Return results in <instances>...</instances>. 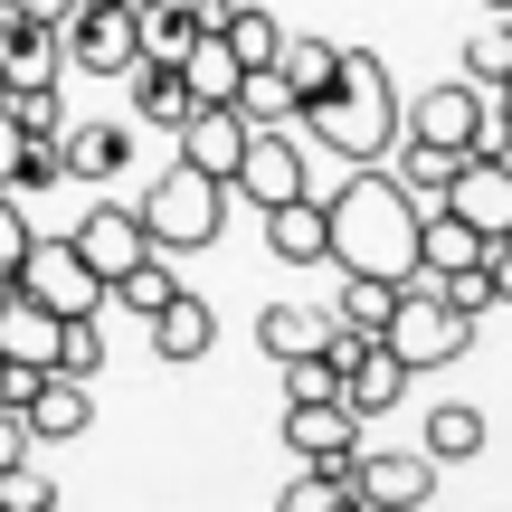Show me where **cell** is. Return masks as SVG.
Instances as JSON below:
<instances>
[{
  "instance_id": "1",
  "label": "cell",
  "mask_w": 512,
  "mask_h": 512,
  "mask_svg": "<svg viewBox=\"0 0 512 512\" xmlns=\"http://www.w3.org/2000/svg\"><path fill=\"white\" fill-rule=\"evenodd\" d=\"M323 200V256L342 275H389V285H408L418 275V209L399 181H389V162H351L332 190H313Z\"/></svg>"
},
{
  "instance_id": "2",
  "label": "cell",
  "mask_w": 512,
  "mask_h": 512,
  "mask_svg": "<svg viewBox=\"0 0 512 512\" xmlns=\"http://www.w3.org/2000/svg\"><path fill=\"white\" fill-rule=\"evenodd\" d=\"M294 124H304L332 162H389V143H399V86H389V67L370 48H342L332 57V86L313 95Z\"/></svg>"
},
{
  "instance_id": "3",
  "label": "cell",
  "mask_w": 512,
  "mask_h": 512,
  "mask_svg": "<svg viewBox=\"0 0 512 512\" xmlns=\"http://www.w3.org/2000/svg\"><path fill=\"white\" fill-rule=\"evenodd\" d=\"M133 219H143V238L162 256H200L228 228V181H209V171H190V162H162L152 190L133 200Z\"/></svg>"
},
{
  "instance_id": "4",
  "label": "cell",
  "mask_w": 512,
  "mask_h": 512,
  "mask_svg": "<svg viewBox=\"0 0 512 512\" xmlns=\"http://www.w3.org/2000/svg\"><path fill=\"white\" fill-rule=\"evenodd\" d=\"M380 342L399 351L408 370H446V361H465V351H475V313H465L446 285L408 275V285H399V304H389V323H380Z\"/></svg>"
},
{
  "instance_id": "5",
  "label": "cell",
  "mask_w": 512,
  "mask_h": 512,
  "mask_svg": "<svg viewBox=\"0 0 512 512\" xmlns=\"http://www.w3.org/2000/svg\"><path fill=\"white\" fill-rule=\"evenodd\" d=\"M323 361H332V399L351 408V418H389V408H399V389L418 380V370L399 361V351L380 342V332H351V323H332L323 332Z\"/></svg>"
},
{
  "instance_id": "6",
  "label": "cell",
  "mask_w": 512,
  "mask_h": 512,
  "mask_svg": "<svg viewBox=\"0 0 512 512\" xmlns=\"http://www.w3.org/2000/svg\"><path fill=\"white\" fill-rule=\"evenodd\" d=\"M228 190H238L247 209H275V200H304V190H323V171L304 162L294 124H247V152H238V171H228Z\"/></svg>"
},
{
  "instance_id": "7",
  "label": "cell",
  "mask_w": 512,
  "mask_h": 512,
  "mask_svg": "<svg viewBox=\"0 0 512 512\" xmlns=\"http://www.w3.org/2000/svg\"><path fill=\"white\" fill-rule=\"evenodd\" d=\"M57 57H67L76 76H124L133 57H143V38H133V0H76V10L57 19Z\"/></svg>"
},
{
  "instance_id": "8",
  "label": "cell",
  "mask_w": 512,
  "mask_h": 512,
  "mask_svg": "<svg viewBox=\"0 0 512 512\" xmlns=\"http://www.w3.org/2000/svg\"><path fill=\"white\" fill-rule=\"evenodd\" d=\"M399 133H418V143H437V152H475V143H494V95H484L475 76H456V86H418L408 114H399Z\"/></svg>"
},
{
  "instance_id": "9",
  "label": "cell",
  "mask_w": 512,
  "mask_h": 512,
  "mask_svg": "<svg viewBox=\"0 0 512 512\" xmlns=\"http://www.w3.org/2000/svg\"><path fill=\"white\" fill-rule=\"evenodd\" d=\"M10 285H29L48 313H105V275H95L67 238H29V256H19Z\"/></svg>"
},
{
  "instance_id": "10",
  "label": "cell",
  "mask_w": 512,
  "mask_h": 512,
  "mask_svg": "<svg viewBox=\"0 0 512 512\" xmlns=\"http://www.w3.org/2000/svg\"><path fill=\"white\" fill-rule=\"evenodd\" d=\"M446 209H456L465 228H484V238H503V228H512V162H503L494 143H475V152L456 162V181H446Z\"/></svg>"
},
{
  "instance_id": "11",
  "label": "cell",
  "mask_w": 512,
  "mask_h": 512,
  "mask_svg": "<svg viewBox=\"0 0 512 512\" xmlns=\"http://www.w3.org/2000/svg\"><path fill=\"white\" fill-rule=\"evenodd\" d=\"M19 427H29V446H67L95 427V380H67V370H38L29 399H19Z\"/></svg>"
},
{
  "instance_id": "12",
  "label": "cell",
  "mask_w": 512,
  "mask_h": 512,
  "mask_svg": "<svg viewBox=\"0 0 512 512\" xmlns=\"http://www.w3.org/2000/svg\"><path fill=\"white\" fill-rule=\"evenodd\" d=\"M285 456L294 465H351L361 456V418L342 399H285Z\"/></svg>"
},
{
  "instance_id": "13",
  "label": "cell",
  "mask_w": 512,
  "mask_h": 512,
  "mask_svg": "<svg viewBox=\"0 0 512 512\" xmlns=\"http://www.w3.org/2000/svg\"><path fill=\"white\" fill-rule=\"evenodd\" d=\"M351 484H361L370 512H408V503L437 494V456H427V446H418V456H370V446H361V456H351Z\"/></svg>"
},
{
  "instance_id": "14",
  "label": "cell",
  "mask_w": 512,
  "mask_h": 512,
  "mask_svg": "<svg viewBox=\"0 0 512 512\" xmlns=\"http://www.w3.org/2000/svg\"><path fill=\"white\" fill-rule=\"evenodd\" d=\"M67 247H76V256H86V266H95V275H105V285H114V275H124V266H133V256H152V238H143V219H133V209H114V200H95V209H86V219H76V228H67Z\"/></svg>"
},
{
  "instance_id": "15",
  "label": "cell",
  "mask_w": 512,
  "mask_h": 512,
  "mask_svg": "<svg viewBox=\"0 0 512 512\" xmlns=\"http://www.w3.org/2000/svg\"><path fill=\"white\" fill-rule=\"evenodd\" d=\"M171 133H181V162L209 171V181H228V171H238V152H247V114H238V105H190Z\"/></svg>"
},
{
  "instance_id": "16",
  "label": "cell",
  "mask_w": 512,
  "mask_h": 512,
  "mask_svg": "<svg viewBox=\"0 0 512 512\" xmlns=\"http://www.w3.org/2000/svg\"><path fill=\"white\" fill-rule=\"evenodd\" d=\"M143 323H152V361H209V342H219V313H209L190 285H171Z\"/></svg>"
},
{
  "instance_id": "17",
  "label": "cell",
  "mask_w": 512,
  "mask_h": 512,
  "mask_svg": "<svg viewBox=\"0 0 512 512\" xmlns=\"http://www.w3.org/2000/svg\"><path fill=\"white\" fill-rule=\"evenodd\" d=\"M57 323H67V313H48L29 285H0V361L48 370V361H57Z\"/></svg>"
},
{
  "instance_id": "18",
  "label": "cell",
  "mask_w": 512,
  "mask_h": 512,
  "mask_svg": "<svg viewBox=\"0 0 512 512\" xmlns=\"http://www.w3.org/2000/svg\"><path fill=\"white\" fill-rule=\"evenodd\" d=\"M484 247H494V238H484V228H465L446 200H427V209H418V275H475V266H484Z\"/></svg>"
},
{
  "instance_id": "19",
  "label": "cell",
  "mask_w": 512,
  "mask_h": 512,
  "mask_svg": "<svg viewBox=\"0 0 512 512\" xmlns=\"http://www.w3.org/2000/svg\"><path fill=\"white\" fill-rule=\"evenodd\" d=\"M0 76H10V86H57V76H67V57H57V19L0 10Z\"/></svg>"
},
{
  "instance_id": "20",
  "label": "cell",
  "mask_w": 512,
  "mask_h": 512,
  "mask_svg": "<svg viewBox=\"0 0 512 512\" xmlns=\"http://www.w3.org/2000/svg\"><path fill=\"white\" fill-rule=\"evenodd\" d=\"M171 67H181V86H190V105H228V95H238V48H228V38L219 29H200V38H190V48L181 57H171Z\"/></svg>"
},
{
  "instance_id": "21",
  "label": "cell",
  "mask_w": 512,
  "mask_h": 512,
  "mask_svg": "<svg viewBox=\"0 0 512 512\" xmlns=\"http://www.w3.org/2000/svg\"><path fill=\"white\" fill-rule=\"evenodd\" d=\"M124 152H133L124 124H67V133H57V162H67V181H114V171H124Z\"/></svg>"
},
{
  "instance_id": "22",
  "label": "cell",
  "mask_w": 512,
  "mask_h": 512,
  "mask_svg": "<svg viewBox=\"0 0 512 512\" xmlns=\"http://www.w3.org/2000/svg\"><path fill=\"white\" fill-rule=\"evenodd\" d=\"M266 219V247L285 256V266H323V200H275V209H256Z\"/></svg>"
},
{
  "instance_id": "23",
  "label": "cell",
  "mask_w": 512,
  "mask_h": 512,
  "mask_svg": "<svg viewBox=\"0 0 512 512\" xmlns=\"http://www.w3.org/2000/svg\"><path fill=\"white\" fill-rule=\"evenodd\" d=\"M332 313L323 304H266L256 313V342H266V361H304V351H323Z\"/></svg>"
},
{
  "instance_id": "24",
  "label": "cell",
  "mask_w": 512,
  "mask_h": 512,
  "mask_svg": "<svg viewBox=\"0 0 512 512\" xmlns=\"http://www.w3.org/2000/svg\"><path fill=\"white\" fill-rule=\"evenodd\" d=\"M133 114H143V124H181V114H190V86H181V67H171V57H133Z\"/></svg>"
},
{
  "instance_id": "25",
  "label": "cell",
  "mask_w": 512,
  "mask_h": 512,
  "mask_svg": "<svg viewBox=\"0 0 512 512\" xmlns=\"http://www.w3.org/2000/svg\"><path fill=\"white\" fill-rule=\"evenodd\" d=\"M209 29L238 48V67H266V57L285 48V19H275V10H256V0H219V19H209Z\"/></svg>"
},
{
  "instance_id": "26",
  "label": "cell",
  "mask_w": 512,
  "mask_h": 512,
  "mask_svg": "<svg viewBox=\"0 0 512 512\" xmlns=\"http://www.w3.org/2000/svg\"><path fill=\"white\" fill-rule=\"evenodd\" d=\"M427 456H437V465H475L484 456V408L437 399V408H427Z\"/></svg>"
},
{
  "instance_id": "27",
  "label": "cell",
  "mask_w": 512,
  "mask_h": 512,
  "mask_svg": "<svg viewBox=\"0 0 512 512\" xmlns=\"http://www.w3.org/2000/svg\"><path fill=\"white\" fill-rule=\"evenodd\" d=\"M389 152H399V171H389V181H399L408 200H446V181H456V162H465V152H437V143H418V133H399Z\"/></svg>"
},
{
  "instance_id": "28",
  "label": "cell",
  "mask_w": 512,
  "mask_h": 512,
  "mask_svg": "<svg viewBox=\"0 0 512 512\" xmlns=\"http://www.w3.org/2000/svg\"><path fill=\"white\" fill-rule=\"evenodd\" d=\"M332 57H342L332 38H294V29H285V48H275V67H285V86H294V114H304L313 95L332 86Z\"/></svg>"
},
{
  "instance_id": "29",
  "label": "cell",
  "mask_w": 512,
  "mask_h": 512,
  "mask_svg": "<svg viewBox=\"0 0 512 512\" xmlns=\"http://www.w3.org/2000/svg\"><path fill=\"white\" fill-rule=\"evenodd\" d=\"M503 67H512V10H484L475 29H465V76L494 95V86H503Z\"/></svg>"
},
{
  "instance_id": "30",
  "label": "cell",
  "mask_w": 512,
  "mask_h": 512,
  "mask_svg": "<svg viewBox=\"0 0 512 512\" xmlns=\"http://www.w3.org/2000/svg\"><path fill=\"white\" fill-rule=\"evenodd\" d=\"M228 105H238L247 124H294V86H285V67H275V57L238 76V95H228Z\"/></svg>"
},
{
  "instance_id": "31",
  "label": "cell",
  "mask_w": 512,
  "mask_h": 512,
  "mask_svg": "<svg viewBox=\"0 0 512 512\" xmlns=\"http://www.w3.org/2000/svg\"><path fill=\"white\" fill-rule=\"evenodd\" d=\"M48 370H67V380H105V332H95V313H67V323H57V361Z\"/></svg>"
},
{
  "instance_id": "32",
  "label": "cell",
  "mask_w": 512,
  "mask_h": 512,
  "mask_svg": "<svg viewBox=\"0 0 512 512\" xmlns=\"http://www.w3.org/2000/svg\"><path fill=\"white\" fill-rule=\"evenodd\" d=\"M389 304H399V285H389V275H342V304H332V323L380 332V323H389Z\"/></svg>"
},
{
  "instance_id": "33",
  "label": "cell",
  "mask_w": 512,
  "mask_h": 512,
  "mask_svg": "<svg viewBox=\"0 0 512 512\" xmlns=\"http://www.w3.org/2000/svg\"><path fill=\"white\" fill-rule=\"evenodd\" d=\"M48 503H57L48 465H29V456H10V465H0V512H48Z\"/></svg>"
},
{
  "instance_id": "34",
  "label": "cell",
  "mask_w": 512,
  "mask_h": 512,
  "mask_svg": "<svg viewBox=\"0 0 512 512\" xmlns=\"http://www.w3.org/2000/svg\"><path fill=\"white\" fill-rule=\"evenodd\" d=\"M0 105H10V124H19V133H67V105H57V86H10Z\"/></svg>"
},
{
  "instance_id": "35",
  "label": "cell",
  "mask_w": 512,
  "mask_h": 512,
  "mask_svg": "<svg viewBox=\"0 0 512 512\" xmlns=\"http://www.w3.org/2000/svg\"><path fill=\"white\" fill-rule=\"evenodd\" d=\"M19 256H29V209L19 190H0V275H19Z\"/></svg>"
},
{
  "instance_id": "36",
  "label": "cell",
  "mask_w": 512,
  "mask_h": 512,
  "mask_svg": "<svg viewBox=\"0 0 512 512\" xmlns=\"http://www.w3.org/2000/svg\"><path fill=\"white\" fill-rule=\"evenodd\" d=\"M484 304H512V238L484 247Z\"/></svg>"
},
{
  "instance_id": "37",
  "label": "cell",
  "mask_w": 512,
  "mask_h": 512,
  "mask_svg": "<svg viewBox=\"0 0 512 512\" xmlns=\"http://www.w3.org/2000/svg\"><path fill=\"white\" fill-rule=\"evenodd\" d=\"M10 456H29V427H19V408L0 399V465H10Z\"/></svg>"
},
{
  "instance_id": "38",
  "label": "cell",
  "mask_w": 512,
  "mask_h": 512,
  "mask_svg": "<svg viewBox=\"0 0 512 512\" xmlns=\"http://www.w3.org/2000/svg\"><path fill=\"white\" fill-rule=\"evenodd\" d=\"M10 162H19V124H10V105H0V190H10Z\"/></svg>"
},
{
  "instance_id": "39",
  "label": "cell",
  "mask_w": 512,
  "mask_h": 512,
  "mask_svg": "<svg viewBox=\"0 0 512 512\" xmlns=\"http://www.w3.org/2000/svg\"><path fill=\"white\" fill-rule=\"evenodd\" d=\"M10 10H19V19H67L76 0H10Z\"/></svg>"
},
{
  "instance_id": "40",
  "label": "cell",
  "mask_w": 512,
  "mask_h": 512,
  "mask_svg": "<svg viewBox=\"0 0 512 512\" xmlns=\"http://www.w3.org/2000/svg\"><path fill=\"white\" fill-rule=\"evenodd\" d=\"M494 114H512V67H503V86H494Z\"/></svg>"
},
{
  "instance_id": "41",
  "label": "cell",
  "mask_w": 512,
  "mask_h": 512,
  "mask_svg": "<svg viewBox=\"0 0 512 512\" xmlns=\"http://www.w3.org/2000/svg\"><path fill=\"white\" fill-rule=\"evenodd\" d=\"M484 10H512V0H484Z\"/></svg>"
},
{
  "instance_id": "42",
  "label": "cell",
  "mask_w": 512,
  "mask_h": 512,
  "mask_svg": "<svg viewBox=\"0 0 512 512\" xmlns=\"http://www.w3.org/2000/svg\"><path fill=\"white\" fill-rule=\"evenodd\" d=\"M0 285H10V275H0Z\"/></svg>"
},
{
  "instance_id": "43",
  "label": "cell",
  "mask_w": 512,
  "mask_h": 512,
  "mask_svg": "<svg viewBox=\"0 0 512 512\" xmlns=\"http://www.w3.org/2000/svg\"><path fill=\"white\" fill-rule=\"evenodd\" d=\"M0 10H10V0H0Z\"/></svg>"
}]
</instances>
